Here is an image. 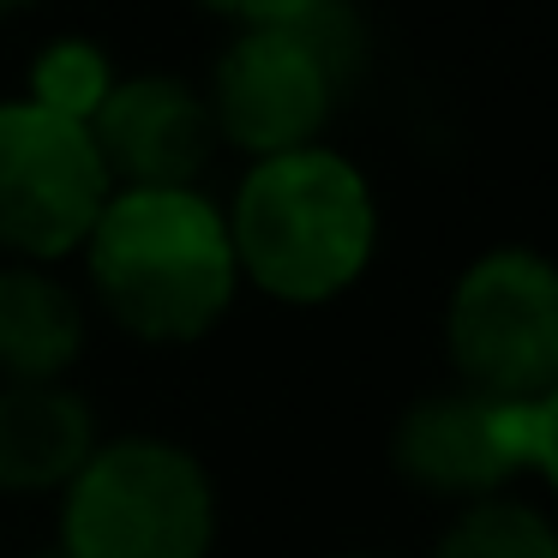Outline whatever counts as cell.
<instances>
[{
  "mask_svg": "<svg viewBox=\"0 0 558 558\" xmlns=\"http://www.w3.org/2000/svg\"><path fill=\"white\" fill-rule=\"evenodd\" d=\"M97 306L150 349H186L241 294L229 217L198 186H114L78 246Z\"/></svg>",
  "mask_w": 558,
  "mask_h": 558,
  "instance_id": "cell-1",
  "label": "cell"
},
{
  "mask_svg": "<svg viewBox=\"0 0 558 558\" xmlns=\"http://www.w3.org/2000/svg\"><path fill=\"white\" fill-rule=\"evenodd\" d=\"M114 181L90 126L37 102H0V253L13 265H61L85 246Z\"/></svg>",
  "mask_w": 558,
  "mask_h": 558,
  "instance_id": "cell-6",
  "label": "cell"
},
{
  "mask_svg": "<svg viewBox=\"0 0 558 558\" xmlns=\"http://www.w3.org/2000/svg\"><path fill=\"white\" fill-rule=\"evenodd\" d=\"M66 558H210L217 553V481L162 433H114L61 493Z\"/></svg>",
  "mask_w": 558,
  "mask_h": 558,
  "instance_id": "cell-4",
  "label": "cell"
},
{
  "mask_svg": "<svg viewBox=\"0 0 558 558\" xmlns=\"http://www.w3.org/2000/svg\"><path fill=\"white\" fill-rule=\"evenodd\" d=\"M19 558H66V553H61V541H49V546H37V553H19Z\"/></svg>",
  "mask_w": 558,
  "mask_h": 558,
  "instance_id": "cell-15",
  "label": "cell"
},
{
  "mask_svg": "<svg viewBox=\"0 0 558 558\" xmlns=\"http://www.w3.org/2000/svg\"><path fill=\"white\" fill-rule=\"evenodd\" d=\"M102 445L97 409L73 385H0V493H66Z\"/></svg>",
  "mask_w": 558,
  "mask_h": 558,
  "instance_id": "cell-9",
  "label": "cell"
},
{
  "mask_svg": "<svg viewBox=\"0 0 558 558\" xmlns=\"http://www.w3.org/2000/svg\"><path fill=\"white\" fill-rule=\"evenodd\" d=\"M90 145L114 186H198L222 138L198 85L174 73H133L114 78L90 121Z\"/></svg>",
  "mask_w": 558,
  "mask_h": 558,
  "instance_id": "cell-8",
  "label": "cell"
},
{
  "mask_svg": "<svg viewBox=\"0 0 558 558\" xmlns=\"http://www.w3.org/2000/svg\"><path fill=\"white\" fill-rule=\"evenodd\" d=\"M433 558H558V529L522 498H481L438 534Z\"/></svg>",
  "mask_w": 558,
  "mask_h": 558,
  "instance_id": "cell-11",
  "label": "cell"
},
{
  "mask_svg": "<svg viewBox=\"0 0 558 558\" xmlns=\"http://www.w3.org/2000/svg\"><path fill=\"white\" fill-rule=\"evenodd\" d=\"M330 558H385V553H330Z\"/></svg>",
  "mask_w": 558,
  "mask_h": 558,
  "instance_id": "cell-17",
  "label": "cell"
},
{
  "mask_svg": "<svg viewBox=\"0 0 558 558\" xmlns=\"http://www.w3.org/2000/svg\"><path fill=\"white\" fill-rule=\"evenodd\" d=\"M534 402H498L469 385H445L414 397L397 414L390 462L409 486L457 505L498 498L517 474H529Z\"/></svg>",
  "mask_w": 558,
  "mask_h": 558,
  "instance_id": "cell-7",
  "label": "cell"
},
{
  "mask_svg": "<svg viewBox=\"0 0 558 558\" xmlns=\"http://www.w3.org/2000/svg\"><path fill=\"white\" fill-rule=\"evenodd\" d=\"M198 7L241 31H258V25H294L301 13H313L318 0H198Z\"/></svg>",
  "mask_w": 558,
  "mask_h": 558,
  "instance_id": "cell-13",
  "label": "cell"
},
{
  "mask_svg": "<svg viewBox=\"0 0 558 558\" xmlns=\"http://www.w3.org/2000/svg\"><path fill=\"white\" fill-rule=\"evenodd\" d=\"M31 0H0V13H25Z\"/></svg>",
  "mask_w": 558,
  "mask_h": 558,
  "instance_id": "cell-16",
  "label": "cell"
},
{
  "mask_svg": "<svg viewBox=\"0 0 558 558\" xmlns=\"http://www.w3.org/2000/svg\"><path fill=\"white\" fill-rule=\"evenodd\" d=\"M85 337V294L54 265H0V385H66Z\"/></svg>",
  "mask_w": 558,
  "mask_h": 558,
  "instance_id": "cell-10",
  "label": "cell"
},
{
  "mask_svg": "<svg viewBox=\"0 0 558 558\" xmlns=\"http://www.w3.org/2000/svg\"><path fill=\"white\" fill-rule=\"evenodd\" d=\"M366 31L349 0H318L294 25L234 31V43L210 66V121L217 138L246 157L325 145L342 90L361 78Z\"/></svg>",
  "mask_w": 558,
  "mask_h": 558,
  "instance_id": "cell-3",
  "label": "cell"
},
{
  "mask_svg": "<svg viewBox=\"0 0 558 558\" xmlns=\"http://www.w3.org/2000/svg\"><path fill=\"white\" fill-rule=\"evenodd\" d=\"M114 78H121V73H114V61L97 49V43L61 37V43H49V49L31 61V90H25V102L61 114V121L90 126V121H97V109L109 102Z\"/></svg>",
  "mask_w": 558,
  "mask_h": 558,
  "instance_id": "cell-12",
  "label": "cell"
},
{
  "mask_svg": "<svg viewBox=\"0 0 558 558\" xmlns=\"http://www.w3.org/2000/svg\"><path fill=\"white\" fill-rule=\"evenodd\" d=\"M222 217L241 282L282 306H325L349 294L378 253V198L330 145L258 157Z\"/></svg>",
  "mask_w": 558,
  "mask_h": 558,
  "instance_id": "cell-2",
  "label": "cell"
},
{
  "mask_svg": "<svg viewBox=\"0 0 558 558\" xmlns=\"http://www.w3.org/2000/svg\"><path fill=\"white\" fill-rule=\"evenodd\" d=\"M529 474L558 486V385L534 402V445H529Z\"/></svg>",
  "mask_w": 558,
  "mask_h": 558,
  "instance_id": "cell-14",
  "label": "cell"
},
{
  "mask_svg": "<svg viewBox=\"0 0 558 558\" xmlns=\"http://www.w3.org/2000/svg\"><path fill=\"white\" fill-rule=\"evenodd\" d=\"M457 385L498 402H541L558 385V265L534 246H493L445 301Z\"/></svg>",
  "mask_w": 558,
  "mask_h": 558,
  "instance_id": "cell-5",
  "label": "cell"
}]
</instances>
